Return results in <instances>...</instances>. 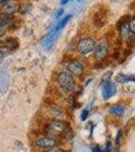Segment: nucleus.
<instances>
[{
    "label": "nucleus",
    "mask_w": 135,
    "mask_h": 152,
    "mask_svg": "<svg viewBox=\"0 0 135 152\" xmlns=\"http://www.w3.org/2000/svg\"><path fill=\"white\" fill-rule=\"evenodd\" d=\"M58 82L65 91H73L76 88V81L74 76L69 71H63L58 76Z\"/></svg>",
    "instance_id": "nucleus-1"
},
{
    "label": "nucleus",
    "mask_w": 135,
    "mask_h": 152,
    "mask_svg": "<svg viewBox=\"0 0 135 152\" xmlns=\"http://www.w3.org/2000/svg\"><path fill=\"white\" fill-rule=\"evenodd\" d=\"M69 130V125L64 121H58V120H56V121L51 122L50 124L46 127V132L50 133L51 135H53V136H61V135H64Z\"/></svg>",
    "instance_id": "nucleus-2"
},
{
    "label": "nucleus",
    "mask_w": 135,
    "mask_h": 152,
    "mask_svg": "<svg viewBox=\"0 0 135 152\" xmlns=\"http://www.w3.org/2000/svg\"><path fill=\"white\" fill-rule=\"evenodd\" d=\"M109 8L108 7H103V8L98 9L93 15V24L95 28H102L106 26L108 18H109Z\"/></svg>",
    "instance_id": "nucleus-3"
},
{
    "label": "nucleus",
    "mask_w": 135,
    "mask_h": 152,
    "mask_svg": "<svg viewBox=\"0 0 135 152\" xmlns=\"http://www.w3.org/2000/svg\"><path fill=\"white\" fill-rule=\"evenodd\" d=\"M96 43L94 39L92 38H83L78 42L77 44V51L81 55H88L92 53L95 49Z\"/></svg>",
    "instance_id": "nucleus-4"
},
{
    "label": "nucleus",
    "mask_w": 135,
    "mask_h": 152,
    "mask_svg": "<svg viewBox=\"0 0 135 152\" xmlns=\"http://www.w3.org/2000/svg\"><path fill=\"white\" fill-rule=\"evenodd\" d=\"M109 43L108 40H103L100 42L98 45L95 46V49L93 51L94 53V58L97 61H104L107 58L108 54H109Z\"/></svg>",
    "instance_id": "nucleus-5"
},
{
    "label": "nucleus",
    "mask_w": 135,
    "mask_h": 152,
    "mask_svg": "<svg viewBox=\"0 0 135 152\" xmlns=\"http://www.w3.org/2000/svg\"><path fill=\"white\" fill-rule=\"evenodd\" d=\"M68 71L71 73L73 76H77V77H80V76L83 75L84 73V65L82 64V62L78 60H73L71 62L68 63Z\"/></svg>",
    "instance_id": "nucleus-6"
},
{
    "label": "nucleus",
    "mask_w": 135,
    "mask_h": 152,
    "mask_svg": "<svg viewBox=\"0 0 135 152\" xmlns=\"http://www.w3.org/2000/svg\"><path fill=\"white\" fill-rule=\"evenodd\" d=\"M116 91H117V87L115 83L111 82L110 80L104 82V85H103V87H102V96L105 100L114 96V95L116 94Z\"/></svg>",
    "instance_id": "nucleus-7"
},
{
    "label": "nucleus",
    "mask_w": 135,
    "mask_h": 152,
    "mask_svg": "<svg viewBox=\"0 0 135 152\" xmlns=\"http://www.w3.org/2000/svg\"><path fill=\"white\" fill-rule=\"evenodd\" d=\"M117 31L119 33V37H120V40L123 41L126 43L127 41L129 40L130 38H132L135 34L132 33L131 29L129 28V23H124V24H121V26H117Z\"/></svg>",
    "instance_id": "nucleus-8"
},
{
    "label": "nucleus",
    "mask_w": 135,
    "mask_h": 152,
    "mask_svg": "<svg viewBox=\"0 0 135 152\" xmlns=\"http://www.w3.org/2000/svg\"><path fill=\"white\" fill-rule=\"evenodd\" d=\"M9 87V76L5 68L0 70V92L5 94Z\"/></svg>",
    "instance_id": "nucleus-9"
},
{
    "label": "nucleus",
    "mask_w": 135,
    "mask_h": 152,
    "mask_svg": "<svg viewBox=\"0 0 135 152\" xmlns=\"http://www.w3.org/2000/svg\"><path fill=\"white\" fill-rule=\"evenodd\" d=\"M35 143L40 148H53V147L56 146L58 142H56V139L51 138V137H43V138L36 140Z\"/></svg>",
    "instance_id": "nucleus-10"
},
{
    "label": "nucleus",
    "mask_w": 135,
    "mask_h": 152,
    "mask_svg": "<svg viewBox=\"0 0 135 152\" xmlns=\"http://www.w3.org/2000/svg\"><path fill=\"white\" fill-rule=\"evenodd\" d=\"M19 9V5L15 2H7L3 5L1 9V12L4 14H9V15H11V14L15 13V12Z\"/></svg>",
    "instance_id": "nucleus-11"
},
{
    "label": "nucleus",
    "mask_w": 135,
    "mask_h": 152,
    "mask_svg": "<svg viewBox=\"0 0 135 152\" xmlns=\"http://www.w3.org/2000/svg\"><path fill=\"white\" fill-rule=\"evenodd\" d=\"M116 81L120 83H126V82H135V75L132 74H123V73H119L116 76Z\"/></svg>",
    "instance_id": "nucleus-12"
},
{
    "label": "nucleus",
    "mask_w": 135,
    "mask_h": 152,
    "mask_svg": "<svg viewBox=\"0 0 135 152\" xmlns=\"http://www.w3.org/2000/svg\"><path fill=\"white\" fill-rule=\"evenodd\" d=\"M55 39H56V36H55V33H51L48 36H46L45 38V40L43 42V45L45 47V50H51V47L53 46V43H55Z\"/></svg>",
    "instance_id": "nucleus-13"
},
{
    "label": "nucleus",
    "mask_w": 135,
    "mask_h": 152,
    "mask_svg": "<svg viewBox=\"0 0 135 152\" xmlns=\"http://www.w3.org/2000/svg\"><path fill=\"white\" fill-rule=\"evenodd\" d=\"M4 42H5L6 48H7V50H8L9 53L12 52V51H15L16 49L18 48V40H17V39L9 38Z\"/></svg>",
    "instance_id": "nucleus-14"
},
{
    "label": "nucleus",
    "mask_w": 135,
    "mask_h": 152,
    "mask_svg": "<svg viewBox=\"0 0 135 152\" xmlns=\"http://www.w3.org/2000/svg\"><path fill=\"white\" fill-rule=\"evenodd\" d=\"M12 21V16L9 14H0V28H4V26L10 24Z\"/></svg>",
    "instance_id": "nucleus-15"
},
{
    "label": "nucleus",
    "mask_w": 135,
    "mask_h": 152,
    "mask_svg": "<svg viewBox=\"0 0 135 152\" xmlns=\"http://www.w3.org/2000/svg\"><path fill=\"white\" fill-rule=\"evenodd\" d=\"M124 112H125V109L122 105H114V107H112L111 109H110V113H111L112 115H116V116H123Z\"/></svg>",
    "instance_id": "nucleus-16"
},
{
    "label": "nucleus",
    "mask_w": 135,
    "mask_h": 152,
    "mask_svg": "<svg viewBox=\"0 0 135 152\" xmlns=\"http://www.w3.org/2000/svg\"><path fill=\"white\" fill-rule=\"evenodd\" d=\"M72 18V15L71 14H69V15H67L66 16L65 18L63 19V20H61L60 23H58V26H56V28H55L56 31H61L62 28H64L66 26V24H67L69 21H70V19Z\"/></svg>",
    "instance_id": "nucleus-17"
},
{
    "label": "nucleus",
    "mask_w": 135,
    "mask_h": 152,
    "mask_svg": "<svg viewBox=\"0 0 135 152\" xmlns=\"http://www.w3.org/2000/svg\"><path fill=\"white\" fill-rule=\"evenodd\" d=\"M131 53H132V49H130V48H125L124 49V51H123V54H122V56H121V59H120V61H119V63H123L126 61V59L129 57L130 55H131Z\"/></svg>",
    "instance_id": "nucleus-18"
},
{
    "label": "nucleus",
    "mask_w": 135,
    "mask_h": 152,
    "mask_svg": "<svg viewBox=\"0 0 135 152\" xmlns=\"http://www.w3.org/2000/svg\"><path fill=\"white\" fill-rule=\"evenodd\" d=\"M131 18H132V15H130V14H125V15H123L121 18L119 19L118 21H117L116 28H117V26H121V24H124V23H129L130 19H131Z\"/></svg>",
    "instance_id": "nucleus-19"
},
{
    "label": "nucleus",
    "mask_w": 135,
    "mask_h": 152,
    "mask_svg": "<svg viewBox=\"0 0 135 152\" xmlns=\"http://www.w3.org/2000/svg\"><path fill=\"white\" fill-rule=\"evenodd\" d=\"M122 136H123V131L122 130H119L118 131V134H117V137H116V146L117 148L120 147V142H121V139H122Z\"/></svg>",
    "instance_id": "nucleus-20"
},
{
    "label": "nucleus",
    "mask_w": 135,
    "mask_h": 152,
    "mask_svg": "<svg viewBox=\"0 0 135 152\" xmlns=\"http://www.w3.org/2000/svg\"><path fill=\"white\" fill-rule=\"evenodd\" d=\"M129 28L132 33L135 34V18H132L129 21Z\"/></svg>",
    "instance_id": "nucleus-21"
},
{
    "label": "nucleus",
    "mask_w": 135,
    "mask_h": 152,
    "mask_svg": "<svg viewBox=\"0 0 135 152\" xmlns=\"http://www.w3.org/2000/svg\"><path fill=\"white\" fill-rule=\"evenodd\" d=\"M88 116H89V111H88L87 109H85L84 111L82 112V115H81V120L85 121V120H87Z\"/></svg>",
    "instance_id": "nucleus-22"
},
{
    "label": "nucleus",
    "mask_w": 135,
    "mask_h": 152,
    "mask_svg": "<svg viewBox=\"0 0 135 152\" xmlns=\"http://www.w3.org/2000/svg\"><path fill=\"white\" fill-rule=\"evenodd\" d=\"M120 57H121V55H120V51L119 50H115L114 53L112 54V58L114 59V60H119Z\"/></svg>",
    "instance_id": "nucleus-23"
},
{
    "label": "nucleus",
    "mask_w": 135,
    "mask_h": 152,
    "mask_svg": "<svg viewBox=\"0 0 135 152\" xmlns=\"http://www.w3.org/2000/svg\"><path fill=\"white\" fill-rule=\"evenodd\" d=\"M46 152H65V151L61 148H58V147H53V148H48V150Z\"/></svg>",
    "instance_id": "nucleus-24"
},
{
    "label": "nucleus",
    "mask_w": 135,
    "mask_h": 152,
    "mask_svg": "<svg viewBox=\"0 0 135 152\" xmlns=\"http://www.w3.org/2000/svg\"><path fill=\"white\" fill-rule=\"evenodd\" d=\"M92 151H93V152H102V151H101V149H100L99 147H93V148H92Z\"/></svg>",
    "instance_id": "nucleus-25"
},
{
    "label": "nucleus",
    "mask_w": 135,
    "mask_h": 152,
    "mask_svg": "<svg viewBox=\"0 0 135 152\" xmlns=\"http://www.w3.org/2000/svg\"><path fill=\"white\" fill-rule=\"evenodd\" d=\"M63 12H64V9H63V8H61L60 10L58 11V13H56V18H60V16L63 14Z\"/></svg>",
    "instance_id": "nucleus-26"
},
{
    "label": "nucleus",
    "mask_w": 135,
    "mask_h": 152,
    "mask_svg": "<svg viewBox=\"0 0 135 152\" xmlns=\"http://www.w3.org/2000/svg\"><path fill=\"white\" fill-rule=\"evenodd\" d=\"M4 35V29L3 28H0V37H2Z\"/></svg>",
    "instance_id": "nucleus-27"
},
{
    "label": "nucleus",
    "mask_w": 135,
    "mask_h": 152,
    "mask_svg": "<svg viewBox=\"0 0 135 152\" xmlns=\"http://www.w3.org/2000/svg\"><path fill=\"white\" fill-rule=\"evenodd\" d=\"M7 2H9V0H0V3L1 4H5Z\"/></svg>",
    "instance_id": "nucleus-28"
},
{
    "label": "nucleus",
    "mask_w": 135,
    "mask_h": 152,
    "mask_svg": "<svg viewBox=\"0 0 135 152\" xmlns=\"http://www.w3.org/2000/svg\"><path fill=\"white\" fill-rule=\"evenodd\" d=\"M109 150H110V143H108V144H107L106 149H105V151H104V152H107V151H109Z\"/></svg>",
    "instance_id": "nucleus-29"
},
{
    "label": "nucleus",
    "mask_w": 135,
    "mask_h": 152,
    "mask_svg": "<svg viewBox=\"0 0 135 152\" xmlns=\"http://www.w3.org/2000/svg\"><path fill=\"white\" fill-rule=\"evenodd\" d=\"M69 2V0H61V3L62 4H67Z\"/></svg>",
    "instance_id": "nucleus-30"
}]
</instances>
